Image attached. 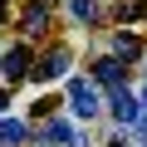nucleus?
Returning <instances> with one entry per match:
<instances>
[{"label": "nucleus", "instance_id": "obj_6", "mask_svg": "<svg viewBox=\"0 0 147 147\" xmlns=\"http://www.w3.org/2000/svg\"><path fill=\"white\" fill-rule=\"evenodd\" d=\"M44 15H49V0H34V5L25 10V34H39L44 30Z\"/></svg>", "mask_w": 147, "mask_h": 147}, {"label": "nucleus", "instance_id": "obj_8", "mask_svg": "<svg viewBox=\"0 0 147 147\" xmlns=\"http://www.w3.org/2000/svg\"><path fill=\"white\" fill-rule=\"evenodd\" d=\"M44 137H54V142H74V127H69L64 118H49V127H44Z\"/></svg>", "mask_w": 147, "mask_h": 147}, {"label": "nucleus", "instance_id": "obj_10", "mask_svg": "<svg viewBox=\"0 0 147 147\" xmlns=\"http://www.w3.org/2000/svg\"><path fill=\"white\" fill-rule=\"evenodd\" d=\"M69 10H74V20H93V15H98L93 0H69Z\"/></svg>", "mask_w": 147, "mask_h": 147}, {"label": "nucleus", "instance_id": "obj_3", "mask_svg": "<svg viewBox=\"0 0 147 147\" xmlns=\"http://www.w3.org/2000/svg\"><path fill=\"white\" fill-rule=\"evenodd\" d=\"M64 69H69V49H49V54H44V59H39V64H34L30 74H34L39 84H49V79H59Z\"/></svg>", "mask_w": 147, "mask_h": 147}, {"label": "nucleus", "instance_id": "obj_1", "mask_svg": "<svg viewBox=\"0 0 147 147\" xmlns=\"http://www.w3.org/2000/svg\"><path fill=\"white\" fill-rule=\"evenodd\" d=\"M69 108L79 113V118H98V108H103V103H98V88H93L88 79H74V84H69Z\"/></svg>", "mask_w": 147, "mask_h": 147}, {"label": "nucleus", "instance_id": "obj_12", "mask_svg": "<svg viewBox=\"0 0 147 147\" xmlns=\"http://www.w3.org/2000/svg\"><path fill=\"white\" fill-rule=\"evenodd\" d=\"M142 103H147V88H142Z\"/></svg>", "mask_w": 147, "mask_h": 147}, {"label": "nucleus", "instance_id": "obj_9", "mask_svg": "<svg viewBox=\"0 0 147 147\" xmlns=\"http://www.w3.org/2000/svg\"><path fill=\"white\" fill-rule=\"evenodd\" d=\"M0 142H25V123H10V118H0Z\"/></svg>", "mask_w": 147, "mask_h": 147}, {"label": "nucleus", "instance_id": "obj_4", "mask_svg": "<svg viewBox=\"0 0 147 147\" xmlns=\"http://www.w3.org/2000/svg\"><path fill=\"white\" fill-rule=\"evenodd\" d=\"M113 118H118V123H137V118H142V108H137V98H132L127 88H118V98H113Z\"/></svg>", "mask_w": 147, "mask_h": 147}, {"label": "nucleus", "instance_id": "obj_7", "mask_svg": "<svg viewBox=\"0 0 147 147\" xmlns=\"http://www.w3.org/2000/svg\"><path fill=\"white\" fill-rule=\"evenodd\" d=\"M113 49H118V59H137V54H142V39H137V34H118Z\"/></svg>", "mask_w": 147, "mask_h": 147}, {"label": "nucleus", "instance_id": "obj_2", "mask_svg": "<svg viewBox=\"0 0 147 147\" xmlns=\"http://www.w3.org/2000/svg\"><path fill=\"white\" fill-rule=\"evenodd\" d=\"M0 74H5L10 84L25 79V74H30V49H25V44H10L5 54H0Z\"/></svg>", "mask_w": 147, "mask_h": 147}, {"label": "nucleus", "instance_id": "obj_5", "mask_svg": "<svg viewBox=\"0 0 147 147\" xmlns=\"http://www.w3.org/2000/svg\"><path fill=\"white\" fill-rule=\"evenodd\" d=\"M93 79H98V84L123 88V64H118V59H98V64H93Z\"/></svg>", "mask_w": 147, "mask_h": 147}, {"label": "nucleus", "instance_id": "obj_11", "mask_svg": "<svg viewBox=\"0 0 147 147\" xmlns=\"http://www.w3.org/2000/svg\"><path fill=\"white\" fill-rule=\"evenodd\" d=\"M0 108H5V93H0Z\"/></svg>", "mask_w": 147, "mask_h": 147}]
</instances>
